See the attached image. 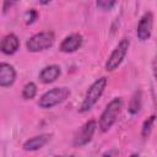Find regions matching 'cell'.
Wrapping results in <instances>:
<instances>
[{"label": "cell", "instance_id": "1", "mask_svg": "<svg viewBox=\"0 0 157 157\" xmlns=\"http://www.w3.org/2000/svg\"><path fill=\"white\" fill-rule=\"evenodd\" d=\"M121 108H123V101L119 97L113 98L105 105L104 110L102 112V114L99 117V121H98V126L102 132H107L115 124Z\"/></svg>", "mask_w": 157, "mask_h": 157}, {"label": "cell", "instance_id": "2", "mask_svg": "<svg viewBox=\"0 0 157 157\" xmlns=\"http://www.w3.org/2000/svg\"><path fill=\"white\" fill-rule=\"evenodd\" d=\"M107 83H108L107 77H99L88 87V90L86 91L85 98H83V101L80 105V112L81 113L88 112L94 107V104L102 97V94H103V92L107 87Z\"/></svg>", "mask_w": 157, "mask_h": 157}, {"label": "cell", "instance_id": "3", "mask_svg": "<svg viewBox=\"0 0 157 157\" xmlns=\"http://www.w3.org/2000/svg\"><path fill=\"white\" fill-rule=\"evenodd\" d=\"M70 90L67 87H55L45 93H43L38 101V105L42 109H49L53 108L63 102H65L70 96Z\"/></svg>", "mask_w": 157, "mask_h": 157}, {"label": "cell", "instance_id": "4", "mask_svg": "<svg viewBox=\"0 0 157 157\" xmlns=\"http://www.w3.org/2000/svg\"><path fill=\"white\" fill-rule=\"evenodd\" d=\"M54 42H55L54 33L52 31H43L29 37L26 42V48L31 53H38L52 48Z\"/></svg>", "mask_w": 157, "mask_h": 157}, {"label": "cell", "instance_id": "5", "mask_svg": "<svg viewBox=\"0 0 157 157\" xmlns=\"http://www.w3.org/2000/svg\"><path fill=\"white\" fill-rule=\"evenodd\" d=\"M129 47H130V40L128 38H123L118 43V45L113 49V52L110 53V55L108 56V59L105 61L104 67L107 71H114L115 69H118L120 66V64L124 61V59L128 54Z\"/></svg>", "mask_w": 157, "mask_h": 157}, {"label": "cell", "instance_id": "6", "mask_svg": "<svg viewBox=\"0 0 157 157\" xmlns=\"http://www.w3.org/2000/svg\"><path fill=\"white\" fill-rule=\"evenodd\" d=\"M96 129H97L96 120L91 119V120L86 121L74 135V140H72L74 147H82V146L87 145L92 140V137L96 132Z\"/></svg>", "mask_w": 157, "mask_h": 157}, {"label": "cell", "instance_id": "7", "mask_svg": "<svg viewBox=\"0 0 157 157\" xmlns=\"http://www.w3.org/2000/svg\"><path fill=\"white\" fill-rule=\"evenodd\" d=\"M152 26H153V15H152V12L147 11L139 20L137 29H136L137 38L142 42L150 39L151 33H152Z\"/></svg>", "mask_w": 157, "mask_h": 157}, {"label": "cell", "instance_id": "8", "mask_svg": "<svg viewBox=\"0 0 157 157\" xmlns=\"http://www.w3.org/2000/svg\"><path fill=\"white\" fill-rule=\"evenodd\" d=\"M82 42H83V38L80 33H72V34H69L67 37H65L63 39V42L60 43V47H59V50L63 52V53H74L76 52L77 49L81 48L82 45Z\"/></svg>", "mask_w": 157, "mask_h": 157}, {"label": "cell", "instance_id": "9", "mask_svg": "<svg viewBox=\"0 0 157 157\" xmlns=\"http://www.w3.org/2000/svg\"><path fill=\"white\" fill-rule=\"evenodd\" d=\"M16 80V70L12 65L7 63L0 64V86L2 88L10 87Z\"/></svg>", "mask_w": 157, "mask_h": 157}, {"label": "cell", "instance_id": "10", "mask_svg": "<svg viewBox=\"0 0 157 157\" xmlns=\"http://www.w3.org/2000/svg\"><path fill=\"white\" fill-rule=\"evenodd\" d=\"M20 48V39L15 33H9L6 34L0 44L1 53L5 55H12L15 54Z\"/></svg>", "mask_w": 157, "mask_h": 157}, {"label": "cell", "instance_id": "11", "mask_svg": "<svg viewBox=\"0 0 157 157\" xmlns=\"http://www.w3.org/2000/svg\"><path fill=\"white\" fill-rule=\"evenodd\" d=\"M50 140V135L49 134H40L37 136H33L31 139H28L27 141L23 142V150L28 151V152H33V151H38L42 147H44L48 141Z\"/></svg>", "mask_w": 157, "mask_h": 157}, {"label": "cell", "instance_id": "12", "mask_svg": "<svg viewBox=\"0 0 157 157\" xmlns=\"http://www.w3.org/2000/svg\"><path fill=\"white\" fill-rule=\"evenodd\" d=\"M60 74H61L60 66L53 64V65H48V66L43 67L38 75V77H39V81L43 83H52L59 78Z\"/></svg>", "mask_w": 157, "mask_h": 157}, {"label": "cell", "instance_id": "13", "mask_svg": "<svg viewBox=\"0 0 157 157\" xmlns=\"http://www.w3.org/2000/svg\"><path fill=\"white\" fill-rule=\"evenodd\" d=\"M128 109H129L130 114H136V113L140 112V109H141V91L140 90L135 91V93L130 98L129 108Z\"/></svg>", "mask_w": 157, "mask_h": 157}, {"label": "cell", "instance_id": "14", "mask_svg": "<svg viewBox=\"0 0 157 157\" xmlns=\"http://www.w3.org/2000/svg\"><path fill=\"white\" fill-rule=\"evenodd\" d=\"M37 94V86L34 82H28L22 90V97L25 99H33Z\"/></svg>", "mask_w": 157, "mask_h": 157}, {"label": "cell", "instance_id": "15", "mask_svg": "<svg viewBox=\"0 0 157 157\" xmlns=\"http://www.w3.org/2000/svg\"><path fill=\"white\" fill-rule=\"evenodd\" d=\"M156 120V115H151L150 118H147L144 124H142V129H141V134L144 137H147L152 130V126H153V123Z\"/></svg>", "mask_w": 157, "mask_h": 157}, {"label": "cell", "instance_id": "16", "mask_svg": "<svg viewBox=\"0 0 157 157\" xmlns=\"http://www.w3.org/2000/svg\"><path fill=\"white\" fill-rule=\"evenodd\" d=\"M117 0H97L96 1V5L99 10L102 11H109L113 9V6L115 5Z\"/></svg>", "mask_w": 157, "mask_h": 157}, {"label": "cell", "instance_id": "17", "mask_svg": "<svg viewBox=\"0 0 157 157\" xmlns=\"http://www.w3.org/2000/svg\"><path fill=\"white\" fill-rule=\"evenodd\" d=\"M37 18H38V12L34 9H29L25 13V22H26V25H32L33 22H36Z\"/></svg>", "mask_w": 157, "mask_h": 157}, {"label": "cell", "instance_id": "18", "mask_svg": "<svg viewBox=\"0 0 157 157\" xmlns=\"http://www.w3.org/2000/svg\"><path fill=\"white\" fill-rule=\"evenodd\" d=\"M17 1H18V0H4V1H2V12L6 13Z\"/></svg>", "mask_w": 157, "mask_h": 157}, {"label": "cell", "instance_id": "19", "mask_svg": "<svg viewBox=\"0 0 157 157\" xmlns=\"http://www.w3.org/2000/svg\"><path fill=\"white\" fill-rule=\"evenodd\" d=\"M152 74H153L155 78L157 80V55L152 60Z\"/></svg>", "mask_w": 157, "mask_h": 157}, {"label": "cell", "instance_id": "20", "mask_svg": "<svg viewBox=\"0 0 157 157\" xmlns=\"http://www.w3.org/2000/svg\"><path fill=\"white\" fill-rule=\"evenodd\" d=\"M38 2L40 5H48L49 2H52V0H38Z\"/></svg>", "mask_w": 157, "mask_h": 157}]
</instances>
